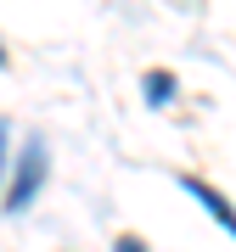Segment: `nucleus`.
<instances>
[{"mask_svg":"<svg viewBox=\"0 0 236 252\" xmlns=\"http://www.w3.org/2000/svg\"><path fill=\"white\" fill-rule=\"evenodd\" d=\"M186 190H191V196H197V202H202V207H208V213L219 219V224H225V230L236 235V207H231L225 196H219L214 185H202V180H186Z\"/></svg>","mask_w":236,"mask_h":252,"instance_id":"obj_2","label":"nucleus"},{"mask_svg":"<svg viewBox=\"0 0 236 252\" xmlns=\"http://www.w3.org/2000/svg\"><path fill=\"white\" fill-rule=\"evenodd\" d=\"M0 174H6V124H0Z\"/></svg>","mask_w":236,"mask_h":252,"instance_id":"obj_5","label":"nucleus"},{"mask_svg":"<svg viewBox=\"0 0 236 252\" xmlns=\"http://www.w3.org/2000/svg\"><path fill=\"white\" fill-rule=\"evenodd\" d=\"M169 95H174V84H169V73H152V79H146V101H152V107H163Z\"/></svg>","mask_w":236,"mask_h":252,"instance_id":"obj_3","label":"nucleus"},{"mask_svg":"<svg viewBox=\"0 0 236 252\" xmlns=\"http://www.w3.org/2000/svg\"><path fill=\"white\" fill-rule=\"evenodd\" d=\"M118 252H146V241L141 235H118Z\"/></svg>","mask_w":236,"mask_h":252,"instance_id":"obj_4","label":"nucleus"},{"mask_svg":"<svg viewBox=\"0 0 236 252\" xmlns=\"http://www.w3.org/2000/svg\"><path fill=\"white\" fill-rule=\"evenodd\" d=\"M39 185H45V146L28 140L23 157H17V180H11V190H6V207H11V213H23V207L34 202Z\"/></svg>","mask_w":236,"mask_h":252,"instance_id":"obj_1","label":"nucleus"},{"mask_svg":"<svg viewBox=\"0 0 236 252\" xmlns=\"http://www.w3.org/2000/svg\"><path fill=\"white\" fill-rule=\"evenodd\" d=\"M0 62H6V51H0Z\"/></svg>","mask_w":236,"mask_h":252,"instance_id":"obj_6","label":"nucleus"}]
</instances>
